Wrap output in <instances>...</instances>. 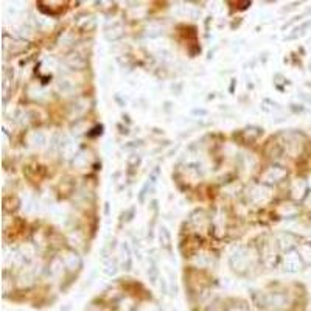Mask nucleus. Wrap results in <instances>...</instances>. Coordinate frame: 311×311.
<instances>
[{
	"instance_id": "obj_1",
	"label": "nucleus",
	"mask_w": 311,
	"mask_h": 311,
	"mask_svg": "<svg viewBox=\"0 0 311 311\" xmlns=\"http://www.w3.org/2000/svg\"><path fill=\"white\" fill-rule=\"evenodd\" d=\"M67 62L72 64L75 69H83L84 64H86V61L83 60V56H80V55H70L69 60H67Z\"/></svg>"
}]
</instances>
